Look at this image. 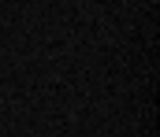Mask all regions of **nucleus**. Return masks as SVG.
Wrapping results in <instances>:
<instances>
[]
</instances>
